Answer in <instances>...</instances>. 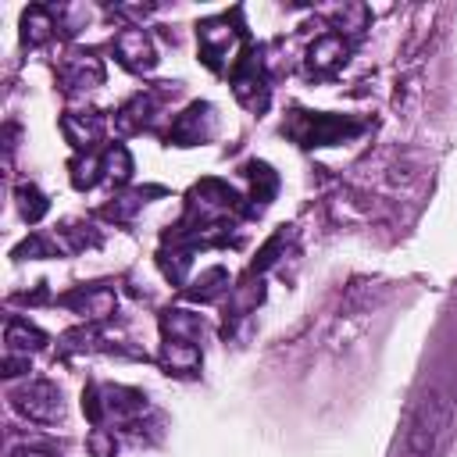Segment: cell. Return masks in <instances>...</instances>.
Segmentation results:
<instances>
[{
  "label": "cell",
  "instance_id": "obj_7",
  "mask_svg": "<svg viewBox=\"0 0 457 457\" xmlns=\"http://www.w3.org/2000/svg\"><path fill=\"white\" fill-rule=\"evenodd\" d=\"M346 54H350V43L339 36V32H328V36H321L314 46H311V71H318V75H328V71H336L343 61H346Z\"/></svg>",
  "mask_w": 457,
  "mask_h": 457
},
{
  "label": "cell",
  "instance_id": "obj_11",
  "mask_svg": "<svg viewBox=\"0 0 457 457\" xmlns=\"http://www.w3.org/2000/svg\"><path fill=\"white\" fill-rule=\"evenodd\" d=\"M64 82L71 86V89H89V86H100L104 82V68H100V61H93V57H79V61H68L64 64Z\"/></svg>",
  "mask_w": 457,
  "mask_h": 457
},
{
  "label": "cell",
  "instance_id": "obj_1",
  "mask_svg": "<svg viewBox=\"0 0 457 457\" xmlns=\"http://www.w3.org/2000/svg\"><path fill=\"white\" fill-rule=\"evenodd\" d=\"M446 418H450V403H446V396H443L439 389H428V393L418 400L414 414H411L407 450H411L414 457H428L432 446H436V439H439L443 428H446Z\"/></svg>",
  "mask_w": 457,
  "mask_h": 457
},
{
  "label": "cell",
  "instance_id": "obj_9",
  "mask_svg": "<svg viewBox=\"0 0 457 457\" xmlns=\"http://www.w3.org/2000/svg\"><path fill=\"white\" fill-rule=\"evenodd\" d=\"M54 14L46 11V7H29L25 14H21V39L29 43V46H39V43H46L50 36H54Z\"/></svg>",
  "mask_w": 457,
  "mask_h": 457
},
{
  "label": "cell",
  "instance_id": "obj_6",
  "mask_svg": "<svg viewBox=\"0 0 457 457\" xmlns=\"http://www.w3.org/2000/svg\"><path fill=\"white\" fill-rule=\"evenodd\" d=\"M61 132L68 136L71 146L89 150L104 136V114H96V111H68L61 118Z\"/></svg>",
  "mask_w": 457,
  "mask_h": 457
},
{
  "label": "cell",
  "instance_id": "obj_3",
  "mask_svg": "<svg viewBox=\"0 0 457 457\" xmlns=\"http://www.w3.org/2000/svg\"><path fill=\"white\" fill-rule=\"evenodd\" d=\"M114 54H118V61L129 68V71H150L154 64H157V46H154V39H150V32H143V29H121L118 36H114Z\"/></svg>",
  "mask_w": 457,
  "mask_h": 457
},
{
  "label": "cell",
  "instance_id": "obj_2",
  "mask_svg": "<svg viewBox=\"0 0 457 457\" xmlns=\"http://www.w3.org/2000/svg\"><path fill=\"white\" fill-rule=\"evenodd\" d=\"M11 403H14V411L21 418L39 421V425H54V421L64 418V393L54 382H46V378H32L21 389H14Z\"/></svg>",
  "mask_w": 457,
  "mask_h": 457
},
{
  "label": "cell",
  "instance_id": "obj_4",
  "mask_svg": "<svg viewBox=\"0 0 457 457\" xmlns=\"http://www.w3.org/2000/svg\"><path fill=\"white\" fill-rule=\"evenodd\" d=\"M232 93H236V100H239L243 107H250V111H264V107H268V82H264V75H261V68H257L253 57H246V61L232 71Z\"/></svg>",
  "mask_w": 457,
  "mask_h": 457
},
{
  "label": "cell",
  "instance_id": "obj_5",
  "mask_svg": "<svg viewBox=\"0 0 457 457\" xmlns=\"http://www.w3.org/2000/svg\"><path fill=\"white\" fill-rule=\"evenodd\" d=\"M236 39H239V32H236L225 18H211V21L196 25V43H200L204 57H207L214 68H218V64H221V57L236 46Z\"/></svg>",
  "mask_w": 457,
  "mask_h": 457
},
{
  "label": "cell",
  "instance_id": "obj_15",
  "mask_svg": "<svg viewBox=\"0 0 457 457\" xmlns=\"http://www.w3.org/2000/svg\"><path fill=\"white\" fill-rule=\"evenodd\" d=\"M11 457H57V453L46 446H18V450H11Z\"/></svg>",
  "mask_w": 457,
  "mask_h": 457
},
{
  "label": "cell",
  "instance_id": "obj_13",
  "mask_svg": "<svg viewBox=\"0 0 457 457\" xmlns=\"http://www.w3.org/2000/svg\"><path fill=\"white\" fill-rule=\"evenodd\" d=\"M18 211H21V218L29 225H36L46 214V196L36 186H18Z\"/></svg>",
  "mask_w": 457,
  "mask_h": 457
},
{
  "label": "cell",
  "instance_id": "obj_8",
  "mask_svg": "<svg viewBox=\"0 0 457 457\" xmlns=\"http://www.w3.org/2000/svg\"><path fill=\"white\" fill-rule=\"evenodd\" d=\"M200 118H211V107H207V104H193V107L171 125L168 139H175L179 146H193V143H200V139L207 136V129L200 125Z\"/></svg>",
  "mask_w": 457,
  "mask_h": 457
},
{
  "label": "cell",
  "instance_id": "obj_12",
  "mask_svg": "<svg viewBox=\"0 0 457 457\" xmlns=\"http://www.w3.org/2000/svg\"><path fill=\"white\" fill-rule=\"evenodd\" d=\"M104 175L107 179H114V182H125L129 175H132V157H129V150L125 146H107L104 150Z\"/></svg>",
  "mask_w": 457,
  "mask_h": 457
},
{
  "label": "cell",
  "instance_id": "obj_14",
  "mask_svg": "<svg viewBox=\"0 0 457 457\" xmlns=\"http://www.w3.org/2000/svg\"><path fill=\"white\" fill-rule=\"evenodd\" d=\"M86 446H89V453H93V457H114V453H118L114 432H107V428H93V432H89V439H86Z\"/></svg>",
  "mask_w": 457,
  "mask_h": 457
},
{
  "label": "cell",
  "instance_id": "obj_10",
  "mask_svg": "<svg viewBox=\"0 0 457 457\" xmlns=\"http://www.w3.org/2000/svg\"><path fill=\"white\" fill-rule=\"evenodd\" d=\"M46 346V336L36 328V325H29V321H21V318H11L7 321V350L14 353V350H21L25 357H29V350H43Z\"/></svg>",
  "mask_w": 457,
  "mask_h": 457
}]
</instances>
